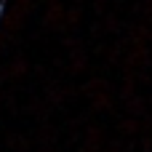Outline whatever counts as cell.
<instances>
[{
  "mask_svg": "<svg viewBox=\"0 0 152 152\" xmlns=\"http://www.w3.org/2000/svg\"><path fill=\"white\" fill-rule=\"evenodd\" d=\"M64 16H67V11L59 5V0H56V3H48V11H45V16H43V24L51 27V29H64V27H67V24H64Z\"/></svg>",
  "mask_w": 152,
  "mask_h": 152,
  "instance_id": "cell-1",
  "label": "cell"
},
{
  "mask_svg": "<svg viewBox=\"0 0 152 152\" xmlns=\"http://www.w3.org/2000/svg\"><path fill=\"white\" fill-rule=\"evenodd\" d=\"M8 75H11V80H19V77H24L27 72H29V61H27V56H21V53H16L8 64Z\"/></svg>",
  "mask_w": 152,
  "mask_h": 152,
  "instance_id": "cell-2",
  "label": "cell"
},
{
  "mask_svg": "<svg viewBox=\"0 0 152 152\" xmlns=\"http://www.w3.org/2000/svg\"><path fill=\"white\" fill-rule=\"evenodd\" d=\"M8 150H13V152H27L29 150V142L24 139V136H8Z\"/></svg>",
  "mask_w": 152,
  "mask_h": 152,
  "instance_id": "cell-3",
  "label": "cell"
},
{
  "mask_svg": "<svg viewBox=\"0 0 152 152\" xmlns=\"http://www.w3.org/2000/svg\"><path fill=\"white\" fill-rule=\"evenodd\" d=\"M77 21H80V11H77V8H69V11H67V16H64V24H67V27H72V24H77Z\"/></svg>",
  "mask_w": 152,
  "mask_h": 152,
  "instance_id": "cell-4",
  "label": "cell"
},
{
  "mask_svg": "<svg viewBox=\"0 0 152 152\" xmlns=\"http://www.w3.org/2000/svg\"><path fill=\"white\" fill-rule=\"evenodd\" d=\"M83 67H86V56L80 51H75L72 53V69H83Z\"/></svg>",
  "mask_w": 152,
  "mask_h": 152,
  "instance_id": "cell-5",
  "label": "cell"
},
{
  "mask_svg": "<svg viewBox=\"0 0 152 152\" xmlns=\"http://www.w3.org/2000/svg\"><path fill=\"white\" fill-rule=\"evenodd\" d=\"M3 11H5V0H0V13H3Z\"/></svg>",
  "mask_w": 152,
  "mask_h": 152,
  "instance_id": "cell-6",
  "label": "cell"
},
{
  "mask_svg": "<svg viewBox=\"0 0 152 152\" xmlns=\"http://www.w3.org/2000/svg\"><path fill=\"white\" fill-rule=\"evenodd\" d=\"M0 104H3V91H0Z\"/></svg>",
  "mask_w": 152,
  "mask_h": 152,
  "instance_id": "cell-7",
  "label": "cell"
},
{
  "mask_svg": "<svg viewBox=\"0 0 152 152\" xmlns=\"http://www.w3.org/2000/svg\"><path fill=\"white\" fill-rule=\"evenodd\" d=\"M43 152H48V150H43Z\"/></svg>",
  "mask_w": 152,
  "mask_h": 152,
  "instance_id": "cell-8",
  "label": "cell"
}]
</instances>
